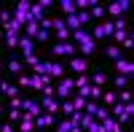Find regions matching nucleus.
I'll list each match as a JSON object with an SVG mask.
<instances>
[{"instance_id":"obj_35","label":"nucleus","mask_w":134,"mask_h":132,"mask_svg":"<svg viewBox=\"0 0 134 132\" xmlns=\"http://www.w3.org/2000/svg\"><path fill=\"white\" fill-rule=\"evenodd\" d=\"M0 129H3V132H14V121H3Z\"/></svg>"},{"instance_id":"obj_32","label":"nucleus","mask_w":134,"mask_h":132,"mask_svg":"<svg viewBox=\"0 0 134 132\" xmlns=\"http://www.w3.org/2000/svg\"><path fill=\"white\" fill-rule=\"evenodd\" d=\"M19 86L30 89V75H27V73H19Z\"/></svg>"},{"instance_id":"obj_34","label":"nucleus","mask_w":134,"mask_h":132,"mask_svg":"<svg viewBox=\"0 0 134 132\" xmlns=\"http://www.w3.org/2000/svg\"><path fill=\"white\" fill-rule=\"evenodd\" d=\"M43 11H48V8H54V0H40V3H38Z\"/></svg>"},{"instance_id":"obj_18","label":"nucleus","mask_w":134,"mask_h":132,"mask_svg":"<svg viewBox=\"0 0 134 132\" xmlns=\"http://www.w3.org/2000/svg\"><path fill=\"white\" fill-rule=\"evenodd\" d=\"M51 32H54V35H57V40H70V30H67L64 24H59V27H54Z\"/></svg>"},{"instance_id":"obj_19","label":"nucleus","mask_w":134,"mask_h":132,"mask_svg":"<svg viewBox=\"0 0 134 132\" xmlns=\"http://www.w3.org/2000/svg\"><path fill=\"white\" fill-rule=\"evenodd\" d=\"M118 49H121V51H131V49H134V35H131V32H126V38L118 43Z\"/></svg>"},{"instance_id":"obj_12","label":"nucleus","mask_w":134,"mask_h":132,"mask_svg":"<svg viewBox=\"0 0 134 132\" xmlns=\"http://www.w3.org/2000/svg\"><path fill=\"white\" fill-rule=\"evenodd\" d=\"M0 94L14 97V94H19V86H16V84H11V81H0Z\"/></svg>"},{"instance_id":"obj_14","label":"nucleus","mask_w":134,"mask_h":132,"mask_svg":"<svg viewBox=\"0 0 134 132\" xmlns=\"http://www.w3.org/2000/svg\"><path fill=\"white\" fill-rule=\"evenodd\" d=\"M3 40H5V49H19V35H14V32H3Z\"/></svg>"},{"instance_id":"obj_13","label":"nucleus","mask_w":134,"mask_h":132,"mask_svg":"<svg viewBox=\"0 0 134 132\" xmlns=\"http://www.w3.org/2000/svg\"><path fill=\"white\" fill-rule=\"evenodd\" d=\"M88 16H91V22H99V19L105 16V6H102V3L97 0V3H94L91 8H88Z\"/></svg>"},{"instance_id":"obj_1","label":"nucleus","mask_w":134,"mask_h":132,"mask_svg":"<svg viewBox=\"0 0 134 132\" xmlns=\"http://www.w3.org/2000/svg\"><path fill=\"white\" fill-rule=\"evenodd\" d=\"M51 57H62V59H70V57H78V46L72 40H57L51 46Z\"/></svg>"},{"instance_id":"obj_20","label":"nucleus","mask_w":134,"mask_h":132,"mask_svg":"<svg viewBox=\"0 0 134 132\" xmlns=\"http://www.w3.org/2000/svg\"><path fill=\"white\" fill-rule=\"evenodd\" d=\"M54 127H57L59 132H72V124H70V119H67V116H62L59 121H54Z\"/></svg>"},{"instance_id":"obj_24","label":"nucleus","mask_w":134,"mask_h":132,"mask_svg":"<svg viewBox=\"0 0 134 132\" xmlns=\"http://www.w3.org/2000/svg\"><path fill=\"white\" fill-rule=\"evenodd\" d=\"M78 22H81V27H86V24H91V16H88V11H78Z\"/></svg>"},{"instance_id":"obj_28","label":"nucleus","mask_w":134,"mask_h":132,"mask_svg":"<svg viewBox=\"0 0 134 132\" xmlns=\"http://www.w3.org/2000/svg\"><path fill=\"white\" fill-rule=\"evenodd\" d=\"M38 62H40V57H38V54H24V65H30V68H35Z\"/></svg>"},{"instance_id":"obj_6","label":"nucleus","mask_w":134,"mask_h":132,"mask_svg":"<svg viewBox=\"0 0 134 132\" xmlns=\"http://www.w3.org/2000/svg\"><path fill=\"white\" fill-rule=\"evenodd\" d=\"M40 108H43V111H48V113H59V100H57V97H43L40 94Z\"/></svg>"},{"instance_id":"obj_16","label":"nucleus","mask_w":134,"mask_h":132,"mask_svg":"<svg viewBox=\"0 0 134 132\" xmlns=\"http://www.w3.org/2000/svg\"><path fill=\"white\" fill-rule=\"evenodd\" d=\"M16 124H19V129H21V132H32V129H35V121H32L30 116H21Z\"/></svg>"},{"instance_id":"obj_10","label":"nucleus","mask_w":134,"mask_h":132,"mask_svg":"<svg viewBox=\"0 0 134 132\" xmlns=\"http://www.w3.org/2000/svg\"><path fill=\"white\" fill-rule=\"evenodd\" d=\"M59 11H62V16H72V14H78V11H75V3H72V0H59Z\"/></svg>"},{"instance_id":"obj_22","label":"nucleus","mask_w":134,"mask_h":132,"mask_svg":"<svg viewBox=\"0 0 134 132\" xmlns=\"http://www.w3.org/2000/svg\"><path fill=\"white\" fill-rule=\"evenodd\" d=\"M102 86H94V84H88V100H97L99 103V97H102Z\"/></svg>"},{"instance_id":"obj_5","label":"nucleus","mask_w":134,"mask_h":132,"mask_svg":"<svg viewBox=\"0 0 134 132\" xmlns=\"http://www.w3.org/2000/svg\"><path fill=\"white\" fill-rule=\"evenodd\" d=\"M32 121H35V127H54V121H57V113H48V111H40L35 119H32Z\"/></svg>"},{"instance_id":"obj_17","label":"nucleus","mask_w":134,"mask_h":132,"mask_svg":"<svg viewBox=\"0 0 134 132\" xmlns=\"http://www.w3.org/2000/svg\"><path fill=\"white\" fill-rule=\"evenodd\" d=\"M43 16H46V11H43V8H40L38 3H32V6H30V19H35V22H40Z\"/></svg>"},{"instance_id":"obj_15","label":"nucleus","mask_w":134,"mask_h":132,"mask_svg":"<svg viewBox=\"0 0 134 132\" xmlns=\"http://www.w3.org/2000/svg\"><path fill=\"white\" fill-rule=\"evenodd\" d=\"M38 30H40V24H38V22H27V24H24V30H21V35L35 38V35H38Z\"/></svg>"},{"instance_id":"obj_4","label":"nucleus","mask_w":134,"mask_h":132,"mask_svg":"<svg viewBox=\"0 0 134 132\" xmlns=\"http://www.w3.org/2000/svg\"><path fill=\"white\" fill-rule=\"evenodd\" d=\"M113 65H115V70H118V75H129V78L134 75V62H131V59H126V57H121V59H115Z\"/></svg>"},{"instance_id":"obj_33","label":"nucleus","mask_w":134,"mask_h":132,"mask_svg":"<svg viewBox=\"0 0 134 132\" xmlns=\"http://www.w3.org/2000/svg\"><path fill=\"white\" fill-rule=\"evenodd\" d=\"M8 22H11V11H0V27L8 24Z\"/></svg>"},{"instance_id":"obj_11","label":"nucleus","mask_w":134,"mask_h":132,"mask_svg":"<svg viewBox=\"0 0 134 132\" xmlns=\"http://www.w3.org/2000/svg\"><path fill=\"white\" fill-rule=\"evenodd\" d=\"M5 68H8V73H11V75H19L21 70H24V62H21V59H16V57H11Z\"/></svg>"},{"instance_id":"obj_7","label":"nucleus","mask_w":134,"mask_h":132,"mask_svg":"<svg viewBox=\"0 0 134 132\" xmlns=\"http://www.w3.org/2000/svg\"><path fill=\"white\" fill-rule=\"evenodd\" d=\"M46 75H51L54 81H59V78H64V68H62V62H57V59H51L48 62V73Z\"/></svg>"},{"instance_id":"obj_3","label":"nucleus","mask_w":134,"mask_h":132,"mask_svg":"<svg viewBox=\"0 0 134 132\" xmlns=\"http://www.w3.org/2000/svg\"><path fill=\"white\" fill-rule=\"evenodd\" d=\"M67 68H70L75 75L78 73H86L88 70V57H81V54H78V57H70V59H67Z\"/></svg>"},{"instance_id":"obj_26","label":"nucleus","mask_w":134,"mask_h":132,"mask_svg":"<svg viewBox=\"0 0 134 132\" xmlns=\"http://www.w3.org/2000/svg\"><path fill=\"white\" fill-rule=\"evenodd\" d=\"M115 86H118V89H126V86H129V75H115V81H113Z\"/></svg>"},{"instance_id":"obj_30","label":"nucleus","mask_w":134,"mask_h":132,"mask_svg":"<svg viewBox=\"0 0 134 132\" xmlns=\"http://www.w3.org/2000/svg\"><path fill=\"white\" fill-rule=\"evenodd\" d=\"M21 100H24V97H19V94L8 97V108H21Z\"/></svg>"},{"instance_id":"obj_23","label":"nucleus","mask_w":134,"mask_h":132,"mask_svg":"<svg viewBox=\"0 0 134 132\" xmlns=\"http://www.w3.org/2000/svg\"><path fill=\"white\" fill-rule=\"evenodd\" d=\"M107 57L115 62V59H121V57H124V51H121V49L115 46V43H110V46H107Z\"/></svg>"},{"instance_id":"obj_31","label":"nucleus","mask_w":134,"mask_h":132,"mask_svg":"<svg viewBox=\"0 0 134 132\" xmlns=\"http://www.w3.org/2000/svg\"><path fill=\"white\" fill-rule=\"evenodd\" d=\"M118 103H131V92L129 89H121L118 92Z\"/></svg>"},{"instance_id":"obj_9","label":"nucleus","mask_w":134,"mask_h":132,"mask_svg":"<svg viewBox=\"0 0 134 132\" xmlns=\"http://www.w3.org/2000/svg\"><path fill=\"white\" fill-rule=\"evenodd\" d=\"M88 84H94V86H105V84H107V73H102V70H91V75H88Z\"/></svg>"},{"instance_id":"obj_21","label":"nucleus","mask_w":134,"mask_h":132,"mask_svg":"<svg viewBox=\"0 0 134 132\" xmlns=\"http://www.w3.org/2000/svg\"><path fill=\"white\" fill-rule=\"evenodd\" d=\"M115 100H118V94H115V92H102V97H99V103H102V105H107V108L113 105Z\"/></svg>"},{"instance_id":"obj_27","label":"nucleus","mask_w":134,"mask_h":132,"mask_svg":"<svg viewBox=\"0 0 134 132\" xmlns=\"http://www.w3.org/2000/svg\"><path fill=\"white\" fill-rule=\"evenodd\" d=\"M19 119H21V108H11V111H8V121H19Z\"/></svg>"},{"instance_id":"obj_36","label":"nucleus","mask_w":134,"mask_h":132,"mask_svg":"<svg viewBox=\"0 0 134 132\" xmlns=\"http://www.w3.org/2000/svg\"><path fill=\"white\" fill-rule=\"evenodd\" d=\"M0 70H3V65H0Z\"/></svg>"},{"instance_id":"obj_29","label":"nucleus","mask_w":134,"mask_h":132,"mask_svg":"<svg viewBox=\"0 0 134 132\" xmlns=\"http://www.w3.org/2000/svg\"><path fill=\"white\" fill-rule=\"evenodd\" d=\"M48 38H51V32H48V30H38V35L32 38V40H38V43H46Z\"/></svg>"},{"instance_id":"obj_8","label":"nucleus","mask_w":134,"mask_h":132,"mask_svg":"<svg viewBox=\"0 0 134 132\" xmlns=\"http://www.w3.org/2000/svg\"><path fill=\"white\" fill-rule=\"evenodd\" d=\"M19 49H21V54H35V40L27 35H19Z\"/></svg>"},{"instance_id":"obj_2","label":"nucleus","mask_w":134,"mask_h":132,"mask_svg":"<svg viewBox=\"0 0 134 132\" xmlns=\"http://www.w3.org/2000/svg\"><path fill=\"white\" fill-rule=\"evenodd\" d=\"M72 92H75V86H72V78H59V84L54 86V97H57V100L62 103V100H70L72 97Z\"/></svg>"},{"instance_id":"obj_25","label":"nucleus","mask_w":134,"mask_h":132,"mask_svg":"<svg viewBox=\"0 0 134 132\" xmlns=\"http://www.w3.org/2000/svg\"><path fill=\"white\" fill-rule=\"evenodd\" d=\"M126 32H129V30H113V35H110V38H113V43H115V46L126 38Z\"/></svg>"}]
</instances>
